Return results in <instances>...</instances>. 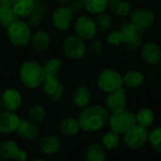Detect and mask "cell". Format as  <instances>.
<instances>
[{"mask_svg": "<svg viewBox=\"0 0 161 161\" xmlns=\"http://www.w3.org/2000/svg\"><path fill=\"white\" fill-rule=\"evenodd\" d=\"M16 132L21 138L29 141L36 140L40 135V129L37 123L31 121V119H20Z\"/></svg>", "mask_w": 161, "mask_h": 161, "instance_id": "cell-17", "label": "cell"}, {"mask_svg": "<svg viewBox=\"0 0 161 161\" xmlns=\"http://www.w3.org/2000/svg\"><path fill=\"white\" fill-rule=\"evenodd\" d=\"M46 75L57 76L63 68V61L58 57H51L42 64Z\"/></svg>", "mask_w": 161, "mask_h": 161, "instance_id": "cell-29", "label": "cell"}, {"mask_svg": "<svg viewBox=\"0 0 161 161\" xmlns=\"http://www.w3.org/2000/svg\"><path fill=\"white\" fill-rule=\"evenodd\" d=\"M119 143H120L119 135L112 130L105 133L102 138V145L105 150L108 151H113L117 149L119 146Z\"/></svg>", "mask_w": 161, "mask_h": 161, "instance_id": "cell-32", "label": "cell"}, {"mask_svg": "<svg viewBox=\"0 0 161 161\" xmlns=\"http://www.w3.org/2000/svg\"><path fill=\"white\" fill-rule=\"evenodd\" d=\"M148 128L136 123L123 134V142L128 148L138 150L148 142Z\"/></svg>", "mask_w": 161, "mask_h": 161, "instance_id": "cell-7", "label": "cell"}, {"mask_svg": "<svg viewBox=\"0 0 161 161\" xmlns=\"http://www.w3.org/2000/svg\"><path fill=\"white\" fill-rule=\"evenodd\" d=\"M63 51L64 55L71 60H80L86 54V41L76 34L68 35L63 43Z\"/></svg>", "mask_w": 161, "mask_h": 161, "instance_id": "cell-10", "label": "cell"}, {"mask_svg": "<svg viewBox=\"0 0 161 161\" xmlns=\"http://www.w3.org/2000/svg\"><path fill=\"white\" fill-rule=\"evenodd\" d=\"M35 0H13L12 9L17 17L25 18L34 10Z\"/></svg>", "mask_w": 161, "mask_h": 161, "instance_id": "cell-23", "label": "cell"}, {"mask_svg": "<svg viewBox=\"0 0 161 161\" xmlns=\"http://www.w3.org/2000/svg\"><path fill=\"white\" fill-rule=\"evenodd\" d=\"M18 149L17 143L13 139L0 140V159L7 161L14 159Z\"/></svg>", "mask_w": 161, "mask_h": 161, "instance_id": "cell-27", "label": "cell"}, {"mask_svg": "<svg viewBox=\"0 0 161 161\" xmlns=\"http://www.w3.org/2000/svg\"><path fill=\"white\" fill-rule=\"evenodd\" d=\"M106 41L108 45L113 47H119L123 44V37L120 31H110L107 34Z\"/></svg>", "mask_w": 161, "mask_h": 161, "instance_id": "cell-37", "label": "cell"}, {"mask_svg": "<svg viewBox=\"0 0 161 161\" xmlns=\"http://www.w3.org/2000/svg\"><path fill=\"white\" fill-rule=\"evenodd\" d=\"M98 31L102 32H109L113 26H114V20L110 14H107L105 12L97 14V18L95 19Z\"/></svg>", "mask_w": 161, "mask_h": 161, "instance_id": "cell-31", "label": "cell"}, {"mask_svg": "<svg viewBox=\"0 0 161 161\" xmlns=\"http://www.w3.org/2000/svg\"><path fill=\"white\" fill-rule=\"evenodd\" d=\"M17 18L18 17L12 8H2L1 14H0V26L7 29Z\"/></svg>", "mask_w": 161, "mask_h": 161, "instance_id": "cell-35", "label": "cell"}, {"mask_svg": "<svg viewBox=\"0 0 161 161\" xmlns=\"http://www.w3.org/2000/svg\"><path fill=\"white\" fill-rule=\"evenodd\" d=\"M158 76V68H156L154 65H149V67L146 70V77H148L151 80H155Z\"/></svg>", "mask_w": 161, "mask_h": 161, "instance_id": "cell-39", "label": "cell"}, {"mask_svg": "<svg viewBox=\"0 0 161 161\" xmlns=\"http://www.w3.org/2000/svg\"><path fill=\"white\" fill-rule=\"evenodd\" d=\"M109 119L107 109L100 104H89L80 112L78 121L80 130L87 133H94L103 129Z\"/></svg>", "mask_w": 161, "mask_h": 161, "instance_id": "cell-1", "label": "cell"}, {"mask_svg": "<svg viewBox=\"0 0 161 161\" xmlns=\"http://www.w3.org/2000/svg\"><path fill=\"white\" fill-rule=\"evenodd\" d=\"M72 0H56V2L60 4V6H67L70 4Z\"/></svg>", "mask_w": 161, "mask_h": 161, "instance_id": "cell-42", "label": "cell"}, {"mask_svg": "<svg viewBox=\"0 0 161 161\" xmlns=\"http://www.w3.org/2000/svg\"><path fill=\"white\" fill-rule=\"evenodd\" d=\"M19 116L13 111H1L0 112V133L8 135L15 132L20 122Z\"/></svg>", "mask_w": 161, "mask_h": 161, "instance_id": "cell-16", "label": "cell"}, {"mask_svg": "<svg viewBox=\"0 0 161 161\" xmlns=\"http://www.w3.org/2000/svg\"><path fill=\"white\" fill-rule=\"evenodd\" d=\"M7 37L10 43L16 47H25L30 45L31 38V28L21 19H15L7 29Z\"/></svg>", "mask_w": 161, "mask_h": 161, "instance_id": "cell-3", "label": "cell"}, {"mask_svg": "<svg viewBox=\"0 0 161 161\" xmlns=\"http://www.w3.org/2000/svg\"><path fill=\"white\" fill-rule=\"evenodd\" d=\"M104 49V45L102 41L98 39H92L89 41V44L86 45V54L97 57L100 56Z\"/></svg>", "mask_w": 161, "mask_h": 161, "instance_id": "cell-36", "label": "cell"}, {"mask_svg": "<svg viewBox=\"0 0 161 161\" xmlns=\"http://www.w3.org/2000/svg\"><path fill=\"white\" fill-rule=\"evenodd\" d=\"M158 65H159L158 66V73H159V76H161V63Z\"/></svg>", "mask_w": 161, "mask_h": 161, "instance_id": "cell-43", "label": "cell"}, {"mask_svg": "<svg viewBox=\"0 0 161 161\" xmlns=\"http://www.w3.org/2000/svg\"><path fill=\"white\" fill-rule=\"evenodd\" d=\"M136 123V114L133 111L127 109L119 113L111 114L108 119V124L111 130L119 135H123L130 127Z\"/></svg>", "mask_w": 161, "mask_h": 161, "instance_id": "cell-8", "label": "cell"}, {"mask_svg": "<svg viewBox=\"0 0 161 161\" xmlns=\"http://www.w3.org/2000/svg\"><path fill=\"white\" fill-rule=\"evenodd\" d=\"M13 0H0V7L1 8H12Z\"/></svg>", "mask_w": 161, "mask_h": 161, "instance_id": "cell-41", "label": "cell"}, {"mask_svg": "<svg viewBox=\"0 0 161 161\" xmlns=\"http://www.w3.org/2000/svg\"><path fill=\"white\" fill-rule=\"evenodd\" d=\"M31 161H46V160H44V159H42V158H34V159H32Z\"/></svg>", "mask_w": 161, "mask_h": 161, "instance_id": "cell-44", "label": "cell"}, {"mask_svg": "<svg viewBox=\"0 0 161 161\" xmlns=\"http://www.w3.org/2000/svg\"><path fill=\"white\" fill-rule=\"evenodd\" d=\"M107 9L111 14L120 18L128 16L133 10L130 0H108Z\"/></svg>", "mask_w": 161, "mask_h": 161, "instance_id": "cell-21", "label": "cell"}, {"mask_svg": "<svg viewBox=\"0 0 161 161\" xmlns=\"http://www.w3.org/2000/svg\"><path fill=\"white\" fill-rule=\"evenodd\" d=\"M105 108L111 114L119 113L127 108V90L125 87L107 93L105 98Z\"/></svg>", "mask_w": 161, "mask_h": 161, "instance_id": "cell-12", "label": "cell"}, {"mask_svg": "<svg viewBox=\"0 0 161 161\" xmlns=\"http://www.w3.org/2000/svg\"><path fill=\"white\" fill-rule=\"evenodd\" d=\"M0 102L2 104V108L8 111L15 112L22 105V96L20 92L13 87L5 89L1 96H0Z\"/></svg>", "mask_w": 161, "mask_h": 161, "instance_id": "cell-15", "label": "cell"}, {"mask_svg": "<svg viewBox=\"0 0 161 161\" xmlns=\"http://www.w3.org/2000/svg\"><path fill=\"white\" fill-rule=\"evenodd\" d=\"M51 44V36L45 30H39L31 34L30 45L31 48L36 52H45L47 51Z\"/></svg>", "mask_w": 161, "mask_h": 161, "instance_id": "cell-19", "label": "cell"}, {"mask_svg": "<svg viewBox=\"0 0 161 161\" xmlns=\"http://www.w3.org/2000/svg\"><path fill=\"white\" fill-rule=\"evenodd\" d=\"M75 34L84 41H90L95 38L98 32V28L91 16L80 15L73 22Z\"/></svg>", "mask_w": 161, "mask_h": 161, "instance_id": "cell-9", "label": "cell"}, {"mask_svg": "<svg viewBox=\"0 0 161 161\" xmlns=\"http://www.w3.org/2000/svg\"><path fill=\"white\" fill-rule=\"evenodd\" d=\"M47 118V110L41 104H34L29 110V119L35 123H41Z\"/></svg>", "mask_w": 161, "mask_h": 161, "instance_id": "cell-33", "label": "cell"}, {"mask_svg": "<svg viewBox=\"0 0 161 161\" xmlns=\"http://www.w3.org/2000/svg\"><path fill=\"white\" fill-rule=\"evenodd\" d=\"M69 9L74 14H80L85 10V4L83 0H72L69 4Z\"/></svg>", "mask_w": 161, "mask_h": 161, "instance_id": "cell-38", "label": "cell"}, {"mask_svg": "<svg viewBox=\"0 0 161 161\" xmlns=\"http://www.w3.org/2000/svg\"><path fill=\"white\" fill-rule=\"evenodd\" d=\"M85 9L92 14H100L107 9L108 0H83Z\"/></svg>", "mask_w": 161, "mask_h": 161, "instance_id": "cell-30", "label": "cell"}, {"mask_svg": "<svg viewBox=\"0 0 161 161\" xmlns=\"http://www.w3.org/2000/svg\"><path fill=\"white\" fill-rule=\"evenodd\" d=\"M136 124L148 128L154 120V112L150 107H143L136 114Z\"/></svg>", "mask_w": 161, "mask_h": 161, "instance_id": "cell-28", "label": "cell"}, {"mask_svg": "<svg viewBox=\"0 0 161 161\" xmlns=\"http://www.w3.org/2000/svg\"><path fill=\"white\" fill-rule=\"evenodd\" d=\"M148 141L155 152L161 153V126H156L149 132Z\"/></svg>", "mask_w": 161, "mask_h": 161, "instance_id": "cell-34", "label": "cell"}, {"mask_svg": "<svg viewBox=\"0 0 161 161\" xmlns=\"http://www.w3.org/2000/svg\"><path fill=\"white\" fill-rule=\"evenodd\" d=\"M140 57L148 65H158L161 63V47L155 42L144 43L140 47Z\"/></svg>", "mask_w": 161, "mask_h": 161, "instance_id": "cell-14", "label": "cell"}, {"mask_svg": "<svg viewBox=\"0 0 161 161\" xmlns=\"http://www.w3.org/2000/svg\"><path fill=\"white\" fill-rule=\"evenodd\" d=\"M106 150L103 146L98 142L91 143L86 150L85 160L86 161H105Z\"/></svg>", "mask_w": 161, "mask_h": 161, "instance_id": "cell-26", "label": "cell"}, {"mask_svg": "<svg viewBox=\"0 0 161 161\" xmlns=\"http://www.w3.org/2000/svg\"><path fill=\"white\" fill-rule=\"evenodd\" d=\"M144 82L145 75L137 69H131L122 76V84L128 88H138L144 84Z\"/></svg>", "mask_w": 161, "mask_h": 161, "instance_id": "cell-22", "label": "cell"}, {"mask_svg": "<svg viewBox=\"0 0 161 161\" xmlns=\"http://www.w3.org/2000/svg\"><path fill=\"white\" fill-rule=\"evenodd\" d=\"M46 78L43 65L35 60L23 62L19 68V79L22 85L29 89H36L42 86Z\"/></svg>", "mask_w": 161, "mask_h": 161, "instance_id": "cell-2", "label": "cell"}, {"mask_svg": "<svg viewBox=\"0 0 161 161\" xmlns=\"http://www.w3.org/2000/svg\"><path fill=\"white\" fill-rule=\"evenodd\" d=\"M1 11H2V8L0 7V14H1Z\"/></svg>", "mask_w": 161, "mask_h": 161, "instance_id": "cell-46", "label": "cell"}, {"mask_svg": "<svg viewBox=\"0 0 161 161\" xmlns=\"http://www.w3.org/2000/svg\"><path fill=\"white\" fill-rule=\"evenodd\" d=\"M28 153L23 150V149H18L15 155H14V159L16 161H26L28 159Z\"/></svg>", "mask_w": 161, "mask_h": 161, "instance_id": "cell-40", "label": "cell"}, {"mask_svg": "<svg viewBox=\"0 0 161 161\" xmlns=\"http://www.w3.org/2000/svg\"><path fill=\"white\" fill-rule=\"evenodd\" d=\"M2 111V104H1V102H0V112Z\"/></svg>", "mask_w": 161, "mask_h": 161, "instance_id": "cell-45", "label": "cell"}, {"mask_svg": "<svg viewBox=\"0 0 161 161\" xmlns=\"http://www.w3.org/2000/svg\"><path fill=\"white\" fill-rule=\"evenodd\" d=\"M119 31L122 33L123 44L129 50L136 51L140 49L144 44L143 33L136 30L129 21H122L119 25Z\"/></svg>", "mask_w": 161, "mask_h": 161, "instance_id": "cell-6", "label": "cell"}, {"mask_svg": "<svg viewBox=\"0 0 161 161\" xmlns=\"http://www.w3.org/2000/svg\"><path fill=\"white\" fill-rule=\"evenodd\" d=\"M92 101V92L86 86H77L71 94V102L76 108L83 109L88 106Z\"/></svg>", "mask_w": 161, "mask_h": 161, "instance_id": "cell-18", "label": "cell"}, {"mask_svg": "<svg viewBox=\"0 0 161 161\" xmlns=\"http://www.w3.org/2000/svg\"><path fill=\"white\" fill-rule=\"evenodd\" d=\"M42 88L44 95L52 103L60 102L64 95V86L57 76L46 75Z\"/></svg>", "mask_w": 161, "mask_h": 161, "instance_id": "cell-11", "label": "cell"}, {"mask_svg": "<svg viewBox=\"0 0 161 161\" xmlns=\"http://www.w3.org/2000/svg\"><path fill=\"white\" fill-rule=\"evenodd\" d=\"M74 14L67 6H60L56 8L51 16L52 26L60 31H65L70 29L73 24Z\"/></svg>", "mask_w": 161, "mask_h": 161, "instance_id": "cell-13", "label": "cell"}, {"mask_svg": "<svg viewBox=\"0 0 161 161\" xmlns=\"http://www.w3.org/2000/svg\"><path fill=\"white\" fill-rule=\"evenodd\" d=\"M97 86L106 94L115 91L123 86L122 75L115 68H104L97 77Z\"/></svg>", "mask_w": 161, "mask_h": 161, "instance_id": "cell-4", "label": "cell"}, {"mask_svg": "<svg viewBox=\"0 0 161 161\" xmlns=\"http://www.w3.org/2000/svg\"><path fill=\"white\" fill-rule=\"evenodd\" d=\"M47 14V7L46 5V3L44 1H35V7L33 12L27 16V23L30 25V27H37L39 26L42 21L43 18L45 16V14Z\"/></svg>", "mask_w": 161, "mask_h": 161, "instance_id": "cell-24", "label": "cell"}, {"mask_svg": "<svg viewBox=\"0 0 161 161\" xmlns=\"http://www.w3.org/2000/svg\"><path fill=\"white\" fill-rule=\"evenodd\" d=\"M62 147V141L60 137L56 135L49 134L43 136L39 143V148L41 152L47 155L56 154Z\"/></svg>", "mask_w": 161, "mask_h": 161, "instance_id": "cell-20", "label": "cell"}, {"mask_svg": "<svg viewBox=\"0 0 161 161\" xmlns=\"http://www.w3.org/2000/svg\"><path fill=\"white\" fill-rule=\"evenodd\" d=\"M128 16V21L142 33L150 30L155 22L154 13L146 7H138L132 10Z\"/></svg>", "mask_w": 161, "mask_h": 161, "instance_id": "cell-5", "label": "cell"}, {"mask_svg": "<svg viewBox=\"0 0 161 161\" xmlns=\"http://www.w3.org/2000/svg\"><path fill=\"white\" fill-rule=\"evenodd\" d=\"M58 128L60 133L65 136H74L80 130L78 119L72 117H66L62 119L59 123Z\"/></svg>", "mask_w": 161, "mask_h": 161, "instance_id": "cell-25", "label": "cell"}, {"mask_svg": "<svg viewBox=\"0 0 161 161\" xmlns=\"http://www.w3.org/2000/svg\"><path fill=\"white\" fill-rule=\"evenodd\" d=\"M0 161H7V160H2V159H0Z\"/></svg>", "mask_w": 161, "mask_h": 161, "instance_id": "cell-47", "label": "cell"}]
</instances>
